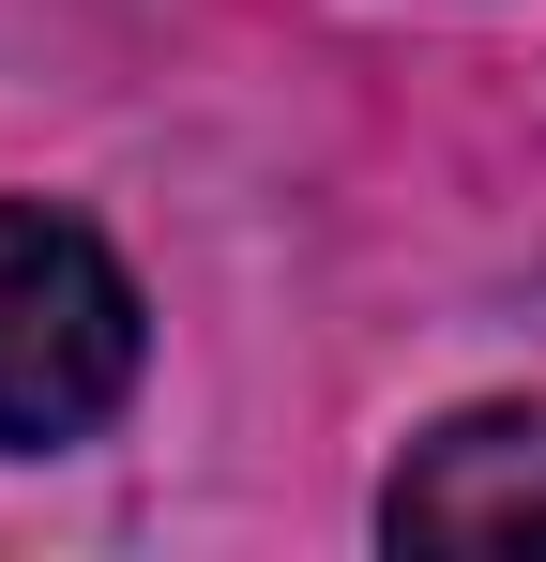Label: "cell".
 I'll return each mask as SVG.
<instances>
[{
    "label": "cell",
    "mask_w": 546,
    "mask_h": 562,
    "mask_svg": "<svg viewBox=\"0 0 546 562\" xmlns=\"http://www.w3.org/2000/svg\"><path fill=\"white\" fill-rule=\"evenodd\" d=\"M379 532L395 548H470V562L546 548V411H455V426H425L395 457V486H379Z\"/></svg>",
    "instance_id": "cell-2"
},
{
    "label": "cell",
    "mask_w": 546,
    "mask_h": 562,
    "mask_svg": "<svg viewBox=\"0 0 546 562\" xmlns=\"http://www.w3.org/2000/svg\"><path fill=\"white\" fill-rule=\"evenodd\" d=\"M137 274L106 259V228L0 198V457H61L137 395Z\"/></svg>",
    "instance_id": "cell-1"
}]
</instances>
